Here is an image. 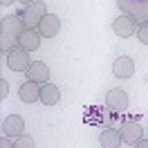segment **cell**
<instances>
[{
	"instance_id": "11",
	"label": "cell",
	"mask_w": 148,
	"mask_h": 148,
	"mask_svg": "<svg viewBox=\"0 0 148 148\" xmlns=\"http://www.w3.org/2000/svg\"><path fill=\"white\" fill-rule=\"evenodd\" d=\"M40 40H43V34H40L38 29H27L25 27V32H23L20 38H18V45L23 47V49H27V52H36L38 45H40Z\"/></svg>"
},
{
	"instance_id": "17",
	"label": "cell",
	"mask_w": 148,
	"mask_h": 148,
	"mask_svg": "<svg viewBox=\"0 0 148 148\" xmlns=\"http://www.w3.org/2000/svg\"><path fill=\"white\" fill-rule=\"evenodd\" d=\"M135 36L139 38V43H144V45H148V23H141L137 27V34Z\"/></svg>"
},
{
	"instance_id": "13",
	"label": "cell",
	"mask_w": 148,
	"mask_h": 148,
	"mask_svg": "<svg viewBox=\"0 0 148 148\" xmlns=\"http://www.w3.org/2000/svg\"><path fill=\"white\" fill-rule=\"evenodd\" d=\"M27 79L29 81H36V83H47L49 81V67L43 61H32V65L27 67Z\"/></svg>"
},
{
	"instance_id": "4",
	"label": "cell",
	"mask_w": 148,
	"mask_h": 148,
	"mask_svg": "<svg viewBox=\"0 0 148 148\" xmlns=\"http://www.w3.org/2000/svg\"><path fill=\"white\" fill-rule=\"evenodd\" d=\"M121 141H123V146H137V141L141 137H144V128L137 123V119H132V117H128V119L121 121Z\"/></svg>"
},
{
	"instance_id": "10",
	"label": "cell",
	"mask_w": 148,
	"mask_h": 148,
	"mask_svg": "<svg viewBox=\"0 0 148 148\" xmlns=\"http://www.w3.org/2000/svg\"><path fill=\"white\" fill-rule=\"evenodd\" d=\"M38 32L43 34V38H54L61 32V18L56 14L47 11L45 16H43V20H40V25H38Z\"/></svg>"
},
{
	"instance_id": "5",
	"label": "cell",
	"mask_w": 148,
	"mask_h": 148,
	"mask_svg": "<svg viewBox=\"0 0 148 148\" xmlns=\"http://www.w3.org/2000/svg\"><path fill=\"white\" fill-rule=\"evenodd\" d=\"M32 65V58H29V52L23 49L20 45H14L7 52V67L11 72H27V67Z\"/></svg>"
},
{
	"instance_id": "8",
	"label": "cell",
	"mask_w": 148,
	"mask_h": 148,
	"mask_svg": "<svg viewBox=\"0 0 148 148\" xmlns=\"http://www.w3.org/2000/svg\"><path fill=\"white\" fill-rule=\"evenodd\" d=\"M112 74L117 76V79H130L132 74H135V61L130 58V56H117L114 58V63H112Z\"/></svg>"
},
{
	"instance_id": "15",
	"label": "cell",
	"mask_w": 148,
	"mask_h": 148,
	"mask_svg": "<svg viewBox=\"0 0 148 148\" xmlns=\"http://www.w3.org/2000/svg\"><path fill=\"white\" fill-rule=\"evenodd\" d=\"M99 146H101V148H119V146H123L121 132H119V130H114V126L103 128L101 137H99Z\"/></svg>"
},
{
	"instance_id": "12",
	"label": "cell",
	"mask_w": 148,
	"mask_h": 148,
	"mask_svg": "<svg viewBox=\"0 0 148 148\" xmlns=\"http://www.w3.org/2000/svg\"><path fill=\"white\" fill-rule=\"evenodd\" d=\"M18 97H20V101H25V103H36V101H40V83L29 81V79H27L25 83L20 85Z\"/></svg>"
},
{
	"instance_id": "9",
	"label": "cell",
	"mask_w": 148,
	"mask_h": 148,
	"mask_svg": "<svg viewBox=\"0 0 148 148\" xmlns=\"http://www.w3.org/2000/svg\"><path fill=\"white\" fill-rule=\"evenodd\" d=\"M25 132V119L20 117V114H9V117H5L2 119V135H7V137H18Z\"/></svg>"
},
{
	"instance_id": "7",
	"label": "cell",
	"mask_w": 148,
	"mask_h": 148,
	"mask_svg": "<svg viewBox=\"0 0 148 148\" xmlns=\"http://www.w3.org/2000/svg\"><path fill=\"white\" fill-rule=\"evenodd\" d=\"M106 106L112 112H119L121 114V112H126V108H128V94L123 92L121 88H112L106 94Z\"/></svg>"
},
{
	"instance_id": "2",
	"label": "cell",
	"mask_w": 148,
	"mask_h": 148,
	"mask_svg": "<svg viewBox=\"0 0 148 148\" xmlns=\"http://www.w3.org/2000/svg\"><path fill=\"white\" fill-rule=\"evenodd\" d=\"M45 14H47V5L43 2V0L23 5V9L18 11L20 20H23V25H25L27 29H38V25H40V20H43Z\"/></svg>"
},
{
	"instance_id": "1",
	"label": "cell",
	"mask_w": 148,
	"mask_h": 148,
	"mask_svg": "<svg viewBox=\"0 0 148 148\" xmlns=\"http://www.w3.org/2000/svg\"><path fill=\"white\" fill-rule=\"evenodd\" d=\"M23 32H25V25H23L18 14L2 16V20H0V49L7 54L14 45H18V38Z\"/></svg>"
},
{
	"instance_id": "16",
	"label": "cell",
	"mask_w": 148,
	"mask_h": 148,
	"mask_svg": "<svg viewBox=\"0 0 148 148\" xmlns=\"http://www.w3.org/2000/svg\"><path fill=\"white\" fill-rule=\"evenodd\" d=\"M14 148H34V139L29 137V135H18L16 137V141H14Z\"/></svg>"
},
{
	"instance_id": "19",
	"label": "cell",
	"mask_w": 148,
	"mask_h": 148,
	"mask_svg": "<svg viewBox=\"0 0 148 148\" xmlns=\"http://www.w3.org/2000/svg\"><path fill=\"white\" fill-rule=\"evenodd\" d=\"M135 148H148V139H144V137H141V139L137 141V146H135Z\"/></svg>"
},
{
	"instance_id": "20",
	"label": "cell",
	"mask_w": 148,
	"mask_h": 148,
	"mask_svg": "<svg viewBox=\"0 0 148 148\" xmlns=\"http://www.w3.org/2000/svg\"><path fill=\"white\" fill-rule=\"evenodd\" d=\"M11 2H16V0H0V5H2V7H9Z\"/></svg>"
},
{
	"instance_id": "3",
	"label": "cell",
	"mask_w": 148,
	"mask_h": 148,
	"mask_svg": "<svg viewBox=\"0 0 148 148\" xmlns=\"http://www.w3.org/2000/svg\"><path fill=\"white\" fill-rule=\"evenodd\" d=\"M117 7L123 14L132 16L139 25L148 23V0H117Z\"/></svg>"
},
{
	"instance_id": "21",
	"label": "cell",
	"mask_w": 148,
	"mask_h": 148,
	"mask_svg": "<svg viewBox=\"0 0 148 148\" xmlns=\"http://www.w3.org/2000/svg\"><path fill=\"white\" fill-rule=\"evenodd\" d=\"M23 5H29V2H36V0H20Z\"/></svg>"
},
{
	"instance_id": "14",
	"label": "cell",
	"mask_w": 148,
	"mask_h": 148,
	"mask_svg": "<svg viewBox=\"0 0 148 148\" xmlns=\"http://www.w3.org/2000/svg\"><path fill=\"white\" fill-rule=\"evenodd\" d=\"M61 101V88L54 83H40V103L43 106H56Z\"/></svg>"
},
{
	"instance_id": "6",
	"label": "cell",
	"mask_w": 148,
	"mask_h": 148,
	"mask_svg": "<svg viewBox=\"0 0 148 148\" xmlns=\"http://www.w3.org/2000/svg\"><path fill=\"white\" fill-rule=\"evenodd\" d=\"M137 27H139V23L128 14L114 18V23H112V29H114V34L119 38H130L132 34H137Z\"/></svg>"
},
{
	"instance_id": "18",
	"label": "cell",
	"mask_w": 148,
	"mask_h": 148,
	"mask_svg": "<svg viewBox=\"0 0 148 148\" xmlns=\"http://www.w3.org/2000/svg\"><path fill=\"white\" fill-rule=\"evenodd\" d=\"M7 94H9V83H7V79H2L0 81V99H7Z\"/></svg>"
}]
</instances>
